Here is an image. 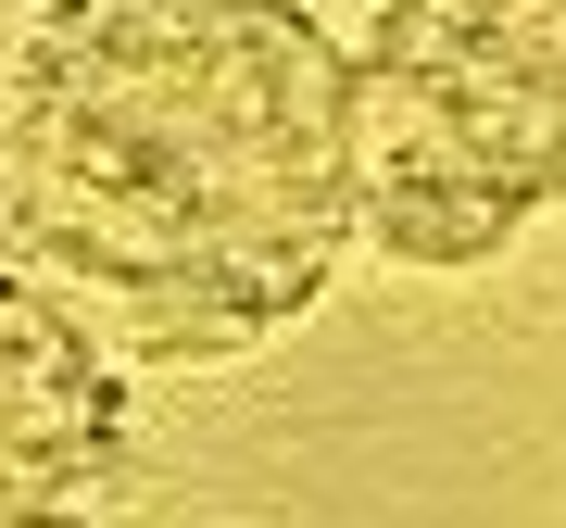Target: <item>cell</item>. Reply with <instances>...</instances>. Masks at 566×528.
Masks as SVG:
<instances>
[{"label": "cell", "instance_id": "6da1fadb", "mask_svg": "<svg viewBox=\"0 0 566 528\" xmlns=\"http://www.w3.org/2000/svg\"><path fill=\"white\" fill-rule=\"evenodd\" d=\"M353 51L303 0H51L0 76V240L151 366L277 340L353 264Z\"/></svg>", "mask_w": 566, "mask_h": 528}, {"label": "cell", "instance_id": "7a4b0ae2", "mask_svg": "<svg viewBox=\"0 0 566 528\" xmlns=\"http://www.w3.org/2000/svg\"><path fill=\"white\" fill-rule=\"evenodd\" d=\"M353 177L390 264H491L566 202V39L528 0H378L353 51Z\"/></svg>", "mask_w": 566, "mask_h": 528}, {"label": "cell", "instance_id": "3957f363", "mask_svg": "<svg viewBox=\"0 0 566 528\" xmlns=\"http://www.w3.org/2000/svg\"><path fill=\"white\" fill-rule=\"evenodd\" d=\"M114 327L76 303L63 277H39L0 240V528L88 504L126 441H139V390L114 366Z\"/></svg>", "mask_w": 566, "mask_h": 528}, {"label": "cell", "instance_id": "277c9868", "mask_svg": "<svg viewBox=\"0 0 566 528\" xmlns=\"http://www.w3.org/2000/svg\"><path fill=\"white\" fill-rule=\"evenodd\" d=\"M528 13H542V25H554V39H566V0H528Z\"/></svg>", "mask_w": 566, "mask_h": 528}]
</instances>
